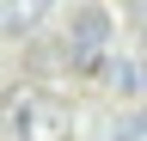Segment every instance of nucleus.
Returning <instances> with one entry per match:
<instances>
[{"mask_svg": "<svg viewBox=\"0 0 147 141\" xmlns=\"http://www.w3.org/2000/svg\"><path fill=\"white\" fill-rule=\"evenodd\" d=\"M110 80H117L123 92H141V74H135V61H117V67H110Z\"/></svg>", "mask_w": 147, "mask_h": 141, "instance_id": "4", "label": "nucleus"}, {"mask_svg": "<svg viewBox=\"0 0 147 141\" xmlns=\"http://www.w3.org/2000/svg\"><path fill=\"white\" fill-rule=\"evenodd\" d=\"M55 0H0V37H25V31H37L49 19Z\"/></svg>", "mask_w": 147, "mask_h": 141, "instance_id": "3", "label": "nucleus"}, {"mask_svg": "<svg viewBox=\"0 0 147 141\" xmlns=\"http://www.w3.org/2000/svg\"><path fill=\"white\" fill-rule=\"evenodd\" d=\"M6 129L18 141H74V117L55 104L49 92H37V86H18V92H6Z\"/></svg>", "mask_w": 147, "mask_h": 141, "instance_id": "1", "label": "nucleus"}, {"mask_svg": "<svg viewBox=\"0 0 147 141\" xmlns=\"http://www.w3.org/2000/svg\"><path fill=\"white\" fill-rule=\"evenodd\" d=\"M67 61H74V74H104L110 67V12L104 6H80L67 19Z\"/></svg>", "mask_w": 147, "mask_h": 141, "instance_id": "2", "label": "nucleus"}]
</instances>
